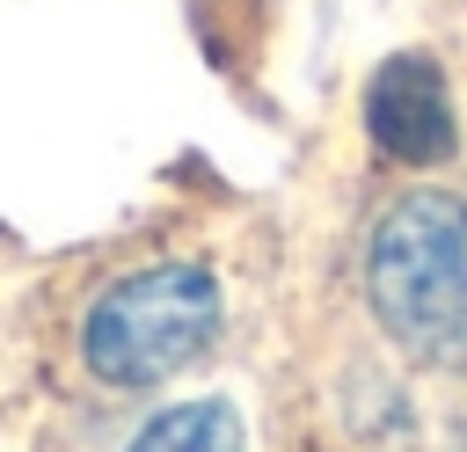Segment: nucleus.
<instances>
[{"label": "nucleus", "mask_w": 467, "mask_h": 452, "mask_svg": "<svg viewBox=\"0 0 467 452\" xmlns=\"http://www.w3.org/2000/svg\"><path fill=\"white\" fill-rule=\"evenodd\" d=\"M365 292L379 328L452 379H467V204L445 190H409L372 226Z\"/></svg>", "instance_id": "obj_1"}, {"label": "nucleus", "mask_w": 467, "mask_h": 452, "mask_svg": "<svg viewBox=\"0 0 467 452\" xmlns=\"http://www.w3.org/2000/svg\"><path fill=\"white\" fill-rule=\"evenodd\" d=\"M212 335H219V284L197 262H161L109 284L88 306L80 350L109 386H161L182 365H197Z\"/></svg>", "instance_id": "obj_2"}, {"label": "nucleus", "mask_w": 467, "mask_h": 452, "mask_svg": "<svg viewBox=\"0 0 467 452\" xmlns=\"http://www.w3.org/2000/svg\"><path fill=\"white\" fill-rule=\"evenodd\" d=\"M365 131H372V146L387 160H409V168L445 160L460 146V124H452V95H445L438 58L394 51L365 87Z\"/></svg>", "instance_id": "obj_3"}, {"label": "nucleus", "mask_w": 467, "mask_h": 452, "mask_svg": "<svg viewBox=\"0 0 467 452\" xmlns=\"http://www.w3.org/2000/svg\"><path fill=\"white\" fill-rule=\"evenodd\" d=\"M131 452H248V430L226 401H182V408L153 416L131 437Z\"/></svg>", "instance_id": "obj_4"}, {"label": "nucleus", "mask_w": 467, "mask_h": 452, "mask_svg": "<svg viewBox=\"0 0 467 452\" xmlns=\"http://www.w3.org/2000/svg\"><path fill=\"white\" fill-rule=\"evenodd\" d=\"M460 452H467V437H460Z\"/></svg>", "instance_id": "obj_5"}]
</instances>
